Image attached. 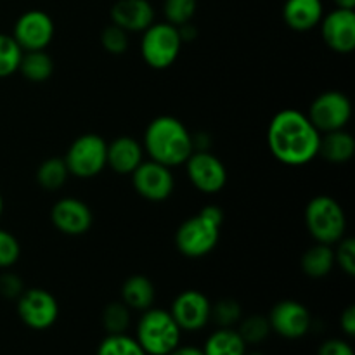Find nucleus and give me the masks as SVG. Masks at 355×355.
Here are the masks:
<instances>
[{"instance_id": "nucleus-1", "label": "nucleus", "mask_w": 355, "mask_h": 355, "mask_svg": "<svg viewBox=\"0 0 355 355\" xmlns=\"http://www.w3.org/2000/svg\"><path fill=\"white\" fill-rule=\"evenodd\" d=\"M321 132L302 111L286 107L270 120L267 146L274 158L288 166H304L318 158Z\"/></svg>"}, {"instance_id": "nucleus-2", "label": "nucleus", "mask_w": 355, "mask_h": 355, "mask_svg": "<svg viewBox=\"0 0 355 355\" xmlns=\"http://www.w3.org/2000/svg\"><path fill=\"white\" fill-rule=\"evenodd\" d=\"M142 148L149 159L173 168L184 165L193 155V134L179 118L162 114L146 127Z\"/></svg>"}, {"instance_id": "nucleus-3", "label": "nucleus", "mask_w": 355, "mask_h": 355, "mask_svg": "<svg viewBox=\"0 0 355 355\" xmlns=\"http://www.w3.org/2000/svg\"><path fill=\"white\" fill-rule=\"evenodd\" d=\"M182 329L168 311L148 309L137 322L135 340L148 355H168L180 345Z\"/></svg>"}, {"instance_id": "nucleus-4", "label": "nucleus", "mask_w": 355, "mask_h": 355, "mask_svg": "<svg viewBox=\"0 0 355 355\" xmlns=\"http://www.w3.org/2000/svg\"><path fill=\"white\" fill-rule=\"evenodd\" d=\"M305 225L315 243L336 245L347 232V215L342 205L331 196L312 198L305 208Z\"/></svg>"}, {"instance_id": "nucleus-5", "label": "nucleus", "mask_w": 355, "mask_h": 355, "mask_svg": "<svg viewBox=\"0 0 355 355\" xmlns=\"http://www.w3.org/2000/svg\"><path fill=\"white\" fill-rule=\"evenodd\" d=\"M179 28L170 23H153L142 31L141 55L153 69H166L179 59L182 49Z\"/></svg>"}, {"instance_id": "nucleus-6", "label": "nucleus", "mask_w": 355, "mask_h": 355, "mask_svg": "<svg viewBox=\"0 0 355 355\" xmlns=\"http://www.w3.org/2000/svg\"><path fill=\"white\" fill-rule=\"evenodd\" d=\"M69 175L92 179L107 166V142L99 134H83L71 142L64 156Z\"/></svg>"}, {"instance_id": "nucleus-7", "label": "nucleus", "mask_w": 355, "mask_h": 355, "mask_svg": "<svg viewBox=\"0 0 355 355\" xmlns=\"http://www.w3.org/2000/svg\"><path fill=\"white\" fill-rule=\"evenodd\" d=\"M220 239V227L201 214L186 218L175 232V246L187 259H201L214 252Z\"/></svg>"}, {"instance_id": "nucleus-8", "label": "nucleus", "mask_w": 355, "mask_h": 355, "mask_svg": "<svg viewBox=\"0 0 355 355\" xmlns=\"http://www.w3.org/2000/svg\"><path fill=\"white\" fill-rule=\"evenodd\" d=\"M307 116L321 134L342 130L352 118V103L342 90H326L312 101Z\"/></svg>"}, {"instance_id": "nucleus-9", "label": "nucleus", "mask_w": 355, "mask_h": 355, "mask_svg": "<svg viewBox=\"0 0 355 355\" xmlns=\"http://www.w3.org/2000/svg\"><path fill=\"white\" fill-rule=\"evenodd\" d=\"M16 311L24 326L44 331L55 324L59 318V304L51 291L44 288H30L17 297Z\"/></svg>"}, {"instance_id": "nucleus-10", "label": "nucleus", "mask_w": 355, "mask_h": 355, "mask_svg": "<svg viewBox=\"0 0 355 355\" xmlns=\"http://www.w3.org/2000/svg\"><path fill=\"white\" fill-rule=\"evenodd\" d=\"M55 35L54 19L45 10L30 9L21 14L14 23L12 37L23 52L45 51Z\"/></svg>"}, {"instance_id": "nucleus-11", "label": "nucleus", "mask_w": 355, "mask_h": 355, "mask_svg": "<svg viewBox=\"0 0 355 355\" xmlns=\"http://www.w3.org/2000/svg\"><path fill=\"white\" fill-rule=\"evenodd\" d=\"M130 175L134 189L137 191L139 196L148 201L159 203V201L168 200L175 189L172 168L153 159H144Z\"/></svg>"}, {"instance_id": "nucleus-12", "label": "nucleus", "mask_w": 355, "mask_h": 355, "mask_svg": "<svg viewBox=\"0 0 355 355\" xmlns=\"http://www.w3.org/2000/svg\"><path fill=\"white\" fill-rule=\"evenodd\" d=\"M187 177L191 184L203 194H217L227 184V168L220 158L210 151H193L187 158Z\"/></svg>"}, {"instance_id": "nucleus-13", "label": "nucleus", "mask_w": 355, "mask_h": 355, "mask_svg": "<svg viewBox=\"0 0 355 355\" xmlns=\"http://www.w3.org/2000/svg\"><path fill=\"white\" fill-rule=\"evenodd\" d=\"M270 331L288 340H298L309 333L312 326V315L304 304L297 300H281L270 309Z\"/></svg>"}, {"instance_id": "nucleus-14", "label": "nucleus", "mask_w": 355, "mask_h": 355, "mask_svg": "<svg viewBox=\"0 0 355 355\" xmlns=\"http://www.w3.org/2000/svg\"><path fill=\"white\" fill-rule=\"evenodd\" d=\"M211 302L198 290H186L177 295L170 314L182 331H200L210 322Z\"/></svg>"}, {"instance_id": "nucleus-15", "label": "nucleus", "mask_w": 355, "mask_h": 355, "mask_svg": "<svg viewBox=\"0 0 355 355\" xmlns=\"http://www.w3.org/2000/svg\"><path fill=\"white\" fill-rule=\"evenodd\" d=\"M51 222L64 236H83L94 225V214L85 201L68 196L55 201Z\"/></svg>"}, {"instance_id": "nucleus-16", "label": "nucleus", "mask_w": 355, "mask_h": 355, "mask_svg": "<svg viewBox=\"0 0 355 355\" xmlns=\"http://www.w3.org/2000/svg\"><path fill=\"white\" fill-rule=\"evenodd\" d=\"M321 37L324 44L336 54H350L355 49V12L354 9L336 7L322 16Z\"/></svg>"}, {"instance_id": "nucleus-17", "label": "nucleus", "mask_w": 355, "mask_h": 355, "mask_svg": "<svg viewBox=\"0 0 355 355\" xmlns=\"http://www.w3.org/2000/svg\"><path fill=\"white\" fill-rule=\"evenodd\" d=\"M111 23L127 33H142L155 23V9L149 0H116L111 7Z\"/></svg>"}, {"instance_id": "nucleus-18", "label": "nucleus", "mask_w": 355, "mask_h": 355, "mask_svg": "<svg viewBox=\"0 0 355 355\" xmlns=\"http://www.w3.org/2000/svg\"><path fill=\"white\" fill-rule=\"evenodd\" d=\"M144 162V148L128 135H120L107 142V166L121 175H130Z\"/></svg>"}, {"instance_id": "nucleus-19", "label": "nucleus", "mask_w": 355, "mask_h": 355, "mask_svg": "<svg viewBox=\"0 0 355 355\" xmlns=\"http://www.w3.org/2000/svg\"><path fill=\"white\" fill-rule=\"evenodd\" d=\"M324 7L321 0H286L283 6V19L295 31H309L319 26Z\"/></svg>"}, {"instance_id": "nucleus-20", "label": "nucleus", "mask_w": 355, "mask_h": 355, "mask_svg": "<svg viewBox=\"0 0 355 355\" xmlns=\"http://www.w3.org/2000/svg\"><path fill=\"white\" fill-rule=\"evenodd\" d=\"M355 153V139L349 130H333L321 134L319 141V153L322 159L333 165H343L350 162Z\"/></svg>"}, {"instance_id": "nucleus-21", "label": "nucleus", "mask_w": 355, "mask_h": 355, "mask_svg": "<svg viewBox=\"0 0 355 355\" xmlns=\"http://www.w3.org/2000/svg\"><path fill=\"white\" fill-rule=\"evenodd\" d=\"M155 284H153V281L149 277L142 276V274H134L121 286V302L130 311L132 309L141 312L148 311L155 304Z\"/></svg>"}, {"instance_id": "nucleus-22", "label": "nucleus", "mask_w": 355, "mask_h": 355, "mask_svg": "<svg viewBox=\"0 0 355 355\" xmlns=\"http://www.w3.org/2000/svg\"><path fill=\"white\" fill-rule=\"evenodd\" d=\"M300 266L305 276L311 277V279H322V277L329 276L333 267H335V252H333V246L315 243L314 246H311L302 255Z\"/></svg>"}, {"instance_id": "nucleus-23", "label": "nucleus", "mask_w": 355, "mask_h": 355, "mask_svg": "<svg viewBox=\"0 0 355 355\" xmlns=\"http://www.w3.org/2000/svg\"><path fill=\"white\" fill-rule=\"evenodd\" d=\"M17 71L31 83H44L54 73V59L47 51L23 52Z\"/></svg>"}, {"instance_id": "nucleus-24", "label": "nucleus", "mask_w": 355, "mask_h": 355, "mask_svg": "<svg viewBox=\"0 0 355 355\" xmlns=\"http://www.w3.org/2000/svg\"><path fill=\"white\" fill-rule=\"evenodd\" d=\"M205 355H245L246 343L232 328H218L211 333L203 347Z\"/></svg>"}, {"instance_id": "nucleus-25", "label": "nucleus", "mask_w": 355, "mask_h": 355, "mask_svg": "<svg viewBox=\"0 0 355 355\" xmlns=\"http://www.w3.org/2000/svg\"><path fill=\"white\" fill-rule=\"evenodd\" d=\"M68 177L69 172L64 158H59V156L44 159L37 168V182L45 191H59L68 182Z\"/></svg>"}, {"instance_id": "nucleus-26", "label": "nucleus", "mask_w": 355, "mask_h": 355, "mask_svg": "<svg viewBox=\"0 0 355 355\" xmlns=\"http://www.w3.org/2000/svg\"><path fill=\"white\" fill-rule=\"evenodd\" d=\"M97 355H148L139 345V342L127 333H118V335H107L99 343Z\"/></svg>"}, {"instance_id": "nucleus-27", "label": "nucleus", "mask_w": 355, "mask_h": 355, "mask_svg": "<svg viewBox=\"0 0 355 355\" xmlns=\"http://www.w3.org/2000/svg\"><path fill=\"white\" fill-rule=\"evenodd\" d=\"M21 58H23V49L17 45L12 35L0 33V78L17 73Z\"/></svg>"}, {"instance_id": "nucleus-28", "label": "nucleus", "mask_w": 355, "mask_h": 355, "mask_svg": "<svg viewBox=\"0 0 355 355\" xmlns=\"http://www.w3.org/2000/svg\"><path fill=\"white\" fill-rule=\"evenodd\" d=\"M103 326L107 335L127 333L130 326V309L123 302H111L103 311Z\"/></svg>"}, {"instance_id": "nucleus-29", "label": "nucleus", "mask_w": 355, "mask_h": 355, "mask_svg": "<svg viewBox=\"0 0 355 355\" xmlns=\"http://www.w3.org/2000/svg\"><path fill=\"white\" fill-rule=\"evenodd\" d=\"M243 318L241 305L234 298H222L210 309V321H214L218 328H232Z\"/></svg>"}, {"instance_id": "nucleus-30", "label": "nucleus", "mask_w": 355, "mask_h": 355, "mask_svg": "<svg viewBox=\"0 0 355 355\" xmlns=\"http://www.w3.org/2000/svg\"><path fill=\"white\" fill-rule=\"evenodd\" d=\"M239 328L236 331L239 333L245 343H260L269 336L270 333V324H269V319L266 315H260V314H253L248 315V318L243 319L238 322Z\"/></svg>"}, {"instance_id": "nucleus-31", "label": "nucleus", "mask_w": 355, "mask_h": 355, "mask_svg": "<svg viewBox=\"0 0 355 355\" xmlns=\"http://www.w3.org/2000/svg\"><path fill=\"white\" fill-rule=\"evenodd\" d=\"M198 0H165L163 3V12H165L166 23L173 26H182L191 23L196 14Z\"/></svg>"}, {"instance_id": "nucleus-32", "label": "nucleus", "mask_w": 355, "mask_h": 355, "mask_svg": "<svg viewBox=\"0 0 355 355\" xmlns=\"http://www.w3.org/2000/svg\"><path fill=\"white\" fill-rule=\"evenodd\" d=\"M101 45L104 51L111 55H121L128 51V33L123 28L116 26V24H107L103 31H101Z\"/></svg>"}, {"instance_id": "nucleus-33", "label": "nucleus", "mask_w": 355, "mask_h": 355, "mask_svg": "<svg viewBox=\"0 0 355 355\" xmlns=\"http://www.w3.org/2000/svg\"><path fill=\"white\" fill-rule=\"evenodd\" d=\"M21 257V245L12 232L0 229V269L16 266Z\"/></svg>"}, {"instance_id": "nucleus-34", "label": "nucleus", "mask_w": 355, "mask_h": 355, "mask_svg": "<svg viewBox=\"0 0 355 355\" xmlns=\"http://www.w3.org/2000/svg\"><path fill=\"white\" fill-rule=\"evenodd\" d=\"M335 266H338L349 277L355 276V241L352 238H342L336 243Z\"/></svg>"}, {"instance_id": "nucleus-35", "label": "nucleus", "mask_w": 355, "mask_h": 355, "mask_svg": "<svg viewBox=\"0 0 355 355\" xmlns=\"http://www.w3.org/2000/svg\"><path fill=\"white\" fill-rule=\"evenodd\" d=\"M24 291V283L19 276L12 272H6L0 276V295L3 298H16Z\"/></svg>"}, {"instance_id": "nucleus-36", "label": "nucleus", "mask_w": 355, "mask_h": 355, "mask_svg": "<svg viewBox=\"0 0 355 355\" xmlns=\"http://www.w3.org/2000/svg\"><path fill=\"white\" fill-rule=\"evenodd\" d=\"M318 355H354V349L345 340L331 338L319 347Z\"/></svg>"}, {"instance_id": "nucleus-37", "label": "nucleus", "mask_w": 355, "mask_h": 355, "mask_svg": "<svg viewBox=\"0 0 355 355\" xmlns=\"http://www.w3.org/2000/svg\"><path fill=\"white\" fill-rule=\"evenodd\" d=\"M340 326H342L343 333H345L347 336L355 335V307L354 305H349V307L342 312V318H340Z\"/></svg>"}, {"instance_id": "nucleus-38", "label": "nucleus", "mask_w": 355, "mask_h": 355, "mask_svg": "<svg viewBox=\"0 0 355 355\" xmlns=\"http://www.w3.org/2000/svg\"><path fill=\"white\" fill-rule=\"evenodd\" d=\"M200 214L203 215L207 220L217 224L218 227H222V224H224V211H222L218 207H214V205H211V207H205Z\"/></svg>"}, {"instance_id": "nucleus-39", "label": "nucleus", "mask_w": 355, "mask_h": 355, "mask_svg": "<svg viewBox=\"0 0 355 355\" xmlns=\"http://www.w3.org/2000/svg\"><path fill=\"white\" fill-rule=\"evenodd\" d=\"M168 355H205L203 349H198V347H177L173 349Z\"/></svg>"}, {"instance_id": "nucleus-40", "label": "nucleus", "mask_w": 355, "mask_h": 355, "mask_svg": "<svg viewBox=\"0 0 355 355\" xmlns=\"http://www.w3.org/2000/svg\"><path fill=\"white\" fill-rule=\"evenodd\" d=\"M335 3L340 9H355V0H335Z\"/></svg>"}, {"instance_id": "nucleus-41", "label": "nucleus", "mask_w": 355, "mask_h": 355, "mask_svg": "<svg viewBox=\"0 0 355 355\" xmlns=\"http://www.w3.org/2000/svg\"><path fill=\"white\" fill-rule=\"evenodd\" d=\"M2 214H3V198L2 194H0V217H2Z\"/></svg>"}, {"instance_id": "nucleus-42", "label": "nucleus", "mask_w": 355, "mask_h": 355, "mask_svg": "<svg viewBox=\"0 0 355 355\" xmlns=\"http://www.w3.org/2000/svg\"><path fill=\"white\" fill-rule=\"evenodd\" d=\"M245 355H263V354H260V352H252V354H245Z\"/></svg>"}]
</instances>
